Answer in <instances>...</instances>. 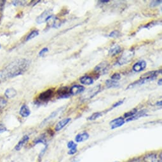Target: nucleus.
Here are the masks:
<instances>
[{
  "mask_svg": "<svg viewBox=\"0 0 162 162\" xmlns=\"http://www.w3.org/2000/svg\"><path fill=\"white\" fill-rule=\"evenodd\" d=\"M30 65V61L27 59H18L13 61L1 72L3 80L8 78H13L21 75L27 71Z\"/></svg>",
  "mask_w": 162,
  "mask_h": 162,
  "instance_id": "1",
  "label": "nucleus"
},
{
  "mask_svg": "<svg viewBox=\"0 0 162 162\" xmlns=\"http://www.w3.org/2000/svg\"><path fill=\"white\" fill-rule=\"evenodd\" d=\"M134 49H130L124 52L123 54L118 59L117 64L119 66H123L129 63L132 60L134 57Z\"/></svg>",
  "mask_w": 162,
  "mask_h": 162,
  "instance_id": "2",
  "label": "nucleus"
},
{
  "mask_svg": "<svg viewBox=\"0 0 162 162\" xmlns=\"http://www.w3.org/2000/svg\"><path fill=\"white\" fill-rule=\"evenodd\" d=\"M101 90V85H98L91 89L88 90L87 92L83 94L81 97V100L83 101H88L89 99L93 98L94 96H96L97 94L100 92Z\"/></svg>",
  "mask_w": 162,
  "mask_h": 162,
  "instance_id": "3",
  "label": "nucleus"
},
{
  "mask_svg": "<svg viewBox=\"0 0 162 162\" xmlns=\"http://www.w3.org/2000/svg\"><path fill=\"white\" fill-rule=\"evenodd\" d=\"M53 17L54 15L52 14V10H45L36 19V23L40 24L46 22H49Z\"/></svg>",
  "mask_w": 162,
  "mask_h": 162,
  "instance_id": "4",
  "label": "nucleus"
},
{
  "mask_svg": "<svg viewBox=\"0 0 162 162\" xmlns=\"http://www.w3.org/2000/svg\"><path fill=\"white\" fill-rule=\"evenodd\" d=\"M109 69V64L107 62L104 61L101 63L97 65L95 68H94V71L98 73L99 75H104L106 73Z\"/></svg>",
  "mask_w": 162,
  "mask_h": 162,
  "instance_id": "5",
  "label": "nucleus"
},
{
  "mask_svg": "<svg viewBox=\"0 0 162 162\" xmlns=\"http://www.w3.org/2000/svg\"><path fill=\"white\" fill-rule=\"evenodd\" d=\"M155 78H156L155 77H149V76L144 77V78H140L139 80L135 81L134 83H131V84H130L128 86V87L127 88V89H128V88L129 89V88H131L135 87H136V86H140L141 85L144 84V83H146L154 80L155 79Z\"/></svg>",
  "mask_w": 162,
  "mask_h": 162,
  "instance_id": "6",
  "label": "nucleus"
},
{
  "mask_svg": "<svg viewBox=\"0 0 162 162\" xmlns=\"http://www.w3.org/2000/svg\"><path fill=\"white\" fill-rule=\"evenodd\" d=\"M53 96H54L53 89H49L40 93L38 97V99L40 101L46 102L49 101Z\"/></svg>",
  "mask_w": 162,
  "mask_h": 162,
  "instance_id": "7",
  "label": "nucleus"
},
{
  "mask_svg": "<svg viewBox=\"0 0 162 162\" xmlns=\"http://www.w3.org/2000/svg\"><path fill=\"white\" fill-rule=\"evenodd\" d=\"M144 162H161V156L156 154L151 153L145 156Z\"/></svg>",
  "mask_w": 162,
  "mask_h": 162,
  "instance_id": "8",
  "label": "nucleus"
},
{
  "mask_svg": "<svg viewBox=\"0 0 162 162\" xmlns=\"http://www.w3.org/2000/svg\"><path fill=\"white\" fill-rule=\"evenodd\" d=\"M146 65H147V64H146V61L144 60H141L136 62V63L133 66L132 69L134 71L137 72L143 71V70L146 69Z\"/></svg>",
  "mask_w": 162,
  "mask_h": 162,
  "instance_id": "9",
  "label": "nucleus"
},
{
  "mask_svg": "<svg viewBox=\"0 0 162 162\" xmlns=\"http://www.w3.org/2000/svg\"><path fill=\"white\" fill-rule=\"evenodd\" d=\"M85 87L82 85H73L71 88V89L69 90V93L71 96H76L83 92L85 90Z\"/></svg>",
  "mask_w": 162,
  "mask_h": 162,
  "instance_id": "10",
  "label": "nucleus"
},
{
  "mask_svg": "<svg viewBox=\"0 0 162 162\" xmlns=\"http://www.w3.org/2000/svg\"><path fill=\"white\" fill-rule=\"evenodd\" d=\"M125 123L124 119L122 117H119L118 118L114 119L109 123L111 125V129H115L118 127H120Z\"/></svg>",
  "mask_w": 162,
  "mask_h": 162,
  "instance_id": "11",
  "label": "nucleus"
},
{
  "mask_svg": "<svg viewBox=\"0 0 162 162\" xmlns=\"http://www.w3.org/2000/svg\"><path fill=\"white\" fill-rule=\"evenodd\" d=\"M57 94L60 98H67L71 96L69 88L67 87H62L59 88L57 90Z\"/></svg>",
  "mask_w": 162,
  "mask_h": 162,
  "instance_id": "12",
  "label": "nucleus"
},
{
  "mask_svg": "<svg viewBox=\"0 0 162 162\" xmlns=\"http://www.w3.org/2000/svg\"><path fill=\"white\" fill-rule=\"evenodd\" d=\"M70 121H71L70 118H65L64 119L61 120V121H60L58 123L55 125V130L57 132L60 131V130L63 128L66 125L68 124L70 122Z\"/></svg>",
  "mask_w": 162,
  "mask_h": 162,
  "instance_id": "13",
  "label": "nucleus"
},
{
  "mask_svg": "<svg viewBox=\"0 0 162 162\" xmlns=\"http://www.w3.org/2000/svg\"><path fill=\"white\" fill-rule=\"evenodd\" d=\"M88 138H89V134L86 132H83L76 135L75 137V140L76 143H81L87 140Z\"/></svg>",
  "mask_w": 162,
  "mask_h": 162,
  "instance_id": "14",
  "label": "nucleus"
},
{
  "mask_svg": "<svg viewBox=\"0 0 162 162\" xmlns=\"http://www.w3.org/2000/svg\"><path fill=\"white\" fill-rule=\"evenodd\" d=\"M147 112V111L146 110V109H144V110H141L140 111H139L138 113L137 112L135 113L134 116H132V117L128 118L127 119V122H130V121H134V120L139 119L140 118L143 117L144 116L146 115V113Z\"/></svg>",
  "mask_w": 162,
  "mask_h": 162,
  "instance_id": "15",
  "label": "nucleus"
},
{
  "mask_svg": "<svg viewBox=\"0 0 162 162\" xmlns=\"http://www.w3.org/2000/svg\"><path fill=\"white\" fill-rule=\"evenodd\" d=\"M122 49L119 45H115L109 50V55L111 57H114L122 52Z\"/></svg>",
  "mask_w": 162,
  "mask_h": 162,
  "instance_id": "16",
  "label": "nucleus"
},
{
  "mask_svg": "<svg viewBox=\"0 0 162 162\" xmlns=\"http://www.w3.org/2000/svg\"><path fill=\"white\" fill-rule=\"evenodd\" d=\"M80 81L83 85H90L93 83V80L92 78L87 75H85L80 78Z\"/></svg>",
  "mask_w": 162,
  "mask_h": 162,
  "instance_id": "17",
  "label": "nucleus"
},
{
  "mask_svg": "<svg viewBox=\"0 0 162 162\" xmlns=\"http://www.w3.org/2000/svg\"><path fill=\"white\" fill-rule=\"evenodd\" d=\"M20 114L22 117H28L30 115L31 111L27 105H23L20 109Z\"/></svg>",
  "mask_w": 162,
  "mask_h": 162,
  "instance_id": "18",
  "label": "nucleus"
},
{
  "mask_svg": "<svg viewBox=\"0 0 162 162\" xmlns=\"http://www.w3.org/2000/svg\"><path fill=\"white\" fill-rule=\"evenodd\" d=\"M4 96L8 99H12L15 97L17 96V92L14 88H10L6 90L4 92Z\"/></svg>",
  "mask_w": 162,
  "mask_h": 162,
  "instance_id": "19",
  "label": "nucleus"
},
{
  "mask_svg": "<svg viewBox=\"0 0 162 162\" xmlns=\"http://www.w3.org/2000/svg\"><path fill=\"white\" fill-rule=\"evenodd\" d=\"M67 147L69 149H70L69 151L68 152V154L69 155H74L76 153L77 151V145L76 143H75L73 141H70L68 143H67Z\"/></svg>",
  "mask_w": 162,
  "mask_h": 162,
  "instance_id": "20",
  "label": "nucleus"
},
{
  "mask_svg": "<svg viewBox=\"0 0 162 162\" xmlns=\"http://www.w3.org/2000/svg\"><path fill=\"white\" fill-rule=\"evenodd\" d=\"M28 140H29V137L28 136V135H24V136L22 137V139L19 141V143L17 144V146H15V149H16L17 151H19Z\"/></svg>",
  "mask_w": 162,
  "mask_h": 162,
  "instance_id": "21",
  "label": "nucleus"
},
{
  "mask_svg": "<svg viewBox=\"0 0 162 162\" xmlns=\"http://www.w3.org/2000/svg\"><path fill=\"white\" fill-rule=\"evenodd\" d=\"M161 73V69L160 70H156V71H149L144 73V74L141 76V78H144V77H155L156 78L157 76Z\"/></svg>",
  "mask_w": 162,
  "mask_h": 162,
  "instance_id": "22",
  "label": "nucleus"
},
{
  "mask_svg": "<svg viewBox=\"0 0 162 162\" xmlns=\"http://www.w3.org/2000/svg\"><path fill=\"white\" fill-rule=\"evenodd\" d=\"M106 85L108 88H116L119 87V84L116 81H114L113 80H107L105 82Z\"/></svg>",
  "mask_w": 162,
  "mask_h": 162,
  "instance_id": "23",
  "label": "nucleus"
},
{
  "mask_svg": "<svg viewBox=\"0 0 162 162\" xmlns=\"http://www.w3.org/2000/svg\"><path fill=\"white\" fill-rule=\"evenodd\" d=\"M38 34H39V32L38 30H33L28 34L27 38H26V41H29L34 38L35 37H36V36H38Z\"/></svg>",
  "mask_w": 162,
  "mask_h": 162,
  "instance_id": "24",
  "label": "nucleus"
},
{
  "mask_svg": "<svg viewBox=\"0 0 162 162\" xmlns=\"http://www.w3.org/2000/svg\"><path fill=\"white\" fill-rule=\"evenodd\" d=\"M102 113H100V112L95 113H93V114H92V115L88 118V119L90 120V121H93V120H96L97 118H100L101 116H102Z\"/></svg>",
  "mask_w": 162,
  "mask_h": 162,
  "instance_id": "25",
  "label": "nucleus"
},
{
  "mask_svg": "<svg viewBox=\"0 0 162 162\" xmlns=\"http://www.w3.org/2000/svg\"><path fill=\"white\" fill-rule=\"evenodd\" d=\"M137 112V111L136 109H132L131 111H128V112H127L126 113H125L124 114V117L125 118H130V117H132V116H134V114L136 113Z\"/></svg>",
  "mask_w": 162,
  "mask_h": 162,
  "instance_id": "26",
  "label": "nucleus"
},
{
  "mask_svg": "<svg viewBox=\"0 0 162 162\" xmlns=\"http://www.w3.org/2000/svg\"><path fill=\"white\" fill-rule=\"evenodd\" d=\"M7 104V101L2 97H0V111H2L3 109L6 107Z\"/></svg>",
  "mask_w": 162,
  "mask_h": 162,
  "instance_id": "27",
  "label": "nucleus"
},
{
  "mask_svg": "<svg viewBox=\"0 0 162 162\" xmlns=\"http://www.w3.org/2000/svg\"><path fill=\"white\" fill-rule=\"evenodd\" d=\"M119 36H120V33L118 31L114 30L109 34V36L110 38H117Z\"/></svg>",
  "mask_w": 162,
  "mask_h": 162,
  "instance_id": "28",
  "label": "nucleus"
},
{
  "mask_svg": "<svg viewBox=\"0 0 162 162\" xmlns=\"http://www.w3.org/2000/svg\"><path fill=\"white\" fill-rule=\"evenodd\" d=\"M111 80H114V81H118L121 79V75H120L119 73L116 72L114 73V74L111 76Z\"/></svg>",
  "mask_w": 162,
  "mask_h": 162,
  "instance_id": "29",
  "label": "nucleus"
},
{
  "mask_svg": "<svg viewBox=\"0 0 162 162\" xmlns=\"http://www.w3.org/2000/svg\"><path fill=\"white\" fill-rule=\"evenodd\" d=\"M161 2H162L161 0H159V1H152L149 4V7L151 8H154L155 7H157L161 3Z\"/></svg>",
  "mask_w": 162,
  "mask_h": 162,
  "instance_id": "30",
  "label": "nucleus"
},
{
  "mask_svg": "<svg viewBox=\"0 0 162 162\" xmlns=\"http://www.w3.org/2000/svg\"><path fill=\"white\" fill-rule=\"evenodd\" d=\"M123 103V100L119 101L118 102H116L115 104H114L112 106V107L111 108V109H109V110H111V109H114V108H116V107H118V106H120V105H122V104Z\"/></svg>",
  "mask_w": 162,
  "mask_h": 162,
  "instance_id": "31",
  "label": "nucleus"
},
{
  "mask_svg": "<svg viewBox=\"0 0 162 162\" xmlns=\"http://www.w3.org/2000/svg\"><path fill=\"white\" fill-rule=\"evenodd\" d=\"M49 52L48 48H44L39 52V56L42 57L45 54V53H46V52Z\"/></svg>",
  "mask_w": 162,
  "mask_h": 162,
  "instance_id": "32",
  "label": "nucleus"
},
{
  "mask_svg": "<svg viewBox=\"0 0 162 162\" xmlns=\"http://www.w3.org/2000/svg\"><path fill=\"white\" fill-rule=\"evenodd\" d=\"M7 131V128L3 125H0V134Z\"/></svg>",
  "mask_w": 162,
  "mask_h": 162,
  "instance_id": "33",
  "label": "nucleus"
},
{
  "mask_svg": "<svg viewBox=\"0 0 162 162\" xmlns=\"http://www.w3.org/2000/svg\"><path fill=\"white\" fill-rule=\"evenodd\" d=\"M5 3H6V1H3V0H2V1H0V10H2L3 9Z\"/></svg>",
  "mask_w": 162,
  "mask_h": 162,
  "instance_id": "34",
  "label": "nucleus"
},
{
  "mask_svg": "<svg viewBox=\"0 0 162 162\" xmlns=\"http://www.w3.org/2000/svg\"><path fill=\"white\" fill-rule=\"evenodd\" d=\"M156 106H162V101H160L158 102L157 103H156Z\"/></svg>",
  "mask_w": 162,
  "mask_h": 162,
  "instance_id": "35",
  "label": "nucleus"
},
{
  "mask_svg": "<svg viewBox=\"0 0 162 162\" xmlns=\"http://www.w3.org/2000/svg\"><path fill=\"white\" fill-rule=\"evenodd\" d=\"M161 84H162V80L161 79H160L158 81V85H160V86H161Z\"/></svg>",
  "mask_w": 162,
  "mask_h": 162,
  "instance_id": "36",
  "label": "nucleus"
},
{
  "mask_svg": "<svg viewBox=\"0 0 162 162\" xmlns=\"http://www.w3.org/2000/svg\"><path fill=\"white\" fill-rule=\"evenodd\" d=\"M1 80H3V78H2V76L1 75V72H0V82H1Z\"/></svg>",
  "mask_w": 162,
  "mask_h": 162,
  "instance_id": "37",
  "label": "nucleus"
},
{
  "mask_svg": "<svg viewBox=\"0 0 162 162\" xmlns=\"http://www.w3.org/2000/svg\"><path fill=\"white\" fill-rule=\"evenodd\" d=\"M1 45H0V49H1Z\"/></svg>",
  "mask_w": 162,
  "mask_h": 162,
  "instance_id": "38",
  "label": "nucleus"
}]
</instances>
